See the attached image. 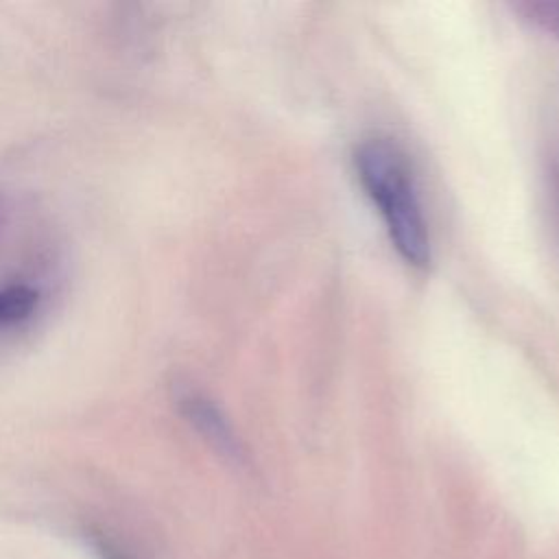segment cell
Listing matches in <instances>:
<instances>
[{"mask_svg":"<svg viewBox=\"0 0 559 559\" xmlns=\"http://www.w3.org/2000/svg\"><path fill=\"white\" fill-rule=\"evenodd\" d=\"M354 164L400 258L413 269H426L432 258L430 231L402 148L386 138H367L356 146Z\"/></svg>","mask_w":559,"mask_h":559,"instance_id":"6da1fadb","label":"cell"},{"mask_svg":"<svg viewBox=\"0 0 559 559\" xmlns=\"http://www.w3.org/2000/svg\"><path fill=\"white\" fill-rule=\"evenodd\" d=\"M177 404L186 421L227 461L242 465L245 450L223 411L203 393L186 389L177 395Z\"/></svg>","mask_w":559,"mask_h":559,"instance_id":"7a4b0ae2","label":"cell"},{"mask_svg":"<svg viewBox=\"0 0 559 559\" xmlns=\"http://www.w3.org/2000/svg\"><path fill=\"white\" fill-rule=\"evenodd\" d=\"M37 299H39L37 290L24 284L2 288L0 290V328L28 319L37 308Z\"/></svg>","mask_w":559,"mask_h":559,"instance_id":"3957f363","label":"cell"},{"mask_svg":"<svg viewBox=\"0 0 559 559\" xmlns=\"http://www.w3.org/2000/svg\"><path fill=\"white\" fill-rule=\"evenodd\" d=\"M511 9L537 31L559 37V0H518Z\"/></svg>","mask_w":559,"mask_h":559,"instance_id":"277c9868","label":"cell"},{"mask_svg":"<svg viewBox=\"0 0 559 559\" xmlns=\"http://www.w3.org/2000/svg\"><path fill=\"white\" fill-rule=\"evenodd\" d=\"M90 548L96 555V559H131L129 555H124L114 542H109L103 535H92L90 537Z\"/></svg>","mask_w":559,"mask_h":559,"instance_id":"5b68a950","label":"cell"}]
</instances>
